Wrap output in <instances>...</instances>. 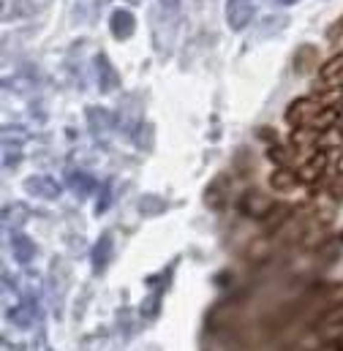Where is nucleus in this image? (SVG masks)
I'll use <instances>...</instances> for the list:
<instances>
[{"label":"nucleus","mask_w":343,"mask_h":351,"mask_svg":"<svg viewBox=\"0 0 343 351\" xmlns=\"http://www.w3.org/2000/svg\"><path fill=\"white\" fill-rule=\"evenodd\" d=\"M33 319H36V311H33L30 302H22V305L11 308V322H14V324H19V327H30Z\"/></svg>","instance_id":"6ab92c4d"},{"label":"nucleus","mask_w":343,"mask_h":351,"mask_svg":"<svg viewBox=\"0 0 343 351\" xmlns=\"http://www.w3.org/2000/svg\"><path fill=\"white\" fill-rule=\"evenodd\" d=\"M27 221V207L22 202H8V207L3 210V223L11 229H19Z\"/></svg>","instance_id":"dca6fc26"},{"label":"nucleus","mask_w":343,"mask_h":351,"mask_svg":"<svg viewBox=\"0 0 343 351\" xmlns=\"http://www.w3.org/2000/svg\"><path fill=\"white\" fill-rule=\"evenodd\" d=\"M112 254H115V245H112V234H101L98 237V243H95V248H93V269L95 272H104L109 262H112Z\"/></svg>","instance_id":"9b49d317"},{"label":"nucleus","mask_w":343,"mask_h":351,"mask_svg":"<svg viewBox=\"0 0 343 351\" xmlns=\"http://www.w3.org/2000/svg\"><path fill=\"white\" fill-rule=\"evenodd\" d=\"M164 210H167V204L158 196H142V202H139V213H145V215H156Z\"/></svg>","instance_id":"4be33fe9"},{"label":"nucleus","mask_w":343,"mask_h":351,"mask_svg":"<svg viewBox=\"0 0 343 351\" xmlns=\"http://www.w3.org/2000/svg\"><path fill=\"white\" fill-rule=\"evenodd\" d=\"M11 254H14V259L19 264H30L36 259V245H33L30 237L14 234V237H11Z\"/></svg>","instance_id":"f8f14e48"},{"label":"nucleus","mask_w":343,"mask_h":351,"mask_svg":"<svg viewBox=\"0 0 343 351\" xmlns=\"http://www.w3.org/2000/svg\"><path fill=\"white\" fill-rule=\"evenodd\" d=\"M272 207H275V199H272L270 193L259 191V188H248V191L240 196V202H237V210H240L246 218H251V221H264V218L272 213Z\"/></svg>","instance_id":"f257e3e1"},{"label":"nucleus","mask_w":343,"mask_h":351,"mask_svg":"<svg viewBox=\"0 0 343 351\" xmlns=\"http://www.w3.org/2000/svg\"><path fill=\"white\" fill-rule=\"evenodd\" d=\"M327 191H330V196H333V199H343V172L341 175H335V180L330 182V188H327Z\"/></svg>","instance_id":"393cba45"},{"label":"nucleus","mask_w":343,"mask_h":351,"mask_svg":"<svg viewBox=\"0 0 343 351\" xmlns=\"http://www.w3.org/2000/svg\"><path fill=\"white\" fill-rule=\"evenodd\" d=\"M254 0H226V22L232 30H246L254 19Z\"/></svg>","instance_id":"39448f33"},{"label":"nucleus","mask_w":343,"mask_h":351,"mask_svg":"<svg viewBox=\"0 0 343 351\" xmlns=\"http://www.w3.org/2000/svg\"><path fill=\"white\" fill-rule=\"evenodd\" d=\"M109 27H112V36H115V38L126 41V38L134 36L137 19H134V14H131L128 8H117V11H112V16H109Z\"/></svg>","instance_id":"0eeeda50"},{"label":"nucleus","mask_w":343,"mask_h":351,"mask_svg":"<svg viewBox=\"0 0 343 351\" xmlns=\"http://www.w3.org/2000/svg\"><path fill=\"white\" fill-rule=\"evenodd\" d=\"M87 125H90V134L106 136V134L115 128V117H112L106 109H101V106H90V109H87Z\"/></svg>","instance_id":"6e6552de"},{"label":"nucleus","mask_w":343,"mask_h":351,"mask_svg":"<svg viewBox=\"0 0 343 351\" xmlns=\"http://www.w3.org/2000/svg\"><path fill=\"white\" fill-rule=\"evenodd\" d=\"M338 112H341V120H343V106H341V109H338Z\"/></svg>","instance_id":"c756f323"},{"label":"nucleus","mask_w":343,"mask_h":351,"mask_svg":"<svg viewBox=\"0 0 343 351\" xmlns=\"http://www.w3.org/2000/svg\"><path fill=\"white\" fill-rule=\"evenodd\" d=\"M343 150V134L341 131H335V128H330V131H324V136H319V150Z\"/></svg>","instance_id":"412c9836"},{"label":"nucleus","mask_w":343,"mask_h":351,"mask_svg":"<svg viewBox=\"0 0 343 351\" xmlns=\"http://www.w3.org/2000/svg\"><path fill=\"white\" fill-rule=\"evenodd\" d=\"M112 204V188L109 185H104L101 188V196H98V204H95V213L101 215V213H106V207Z\"/></svg>","instance_id":"b1692460"},{"label":"nucleus","mask_w":343,"mask_h":351,"mask_svg":"<svg viewBox=\"0 0 343 351\" xmlns=\"http://www.w3.org/2000/svg\"><path fill=\"white\" fill-rule=\"evenodd\" d=\"M316 49L314 47H300L297 55H294V71L297 74H311L316 69Z\"/></svg>","instance_id":"2eb2a0df"},{"label":"nucleus","mask_w":343,"mask_h":351,"mask_svg":"<svg viewBox=\"0 0 343 351\" xmlns=\"http://www.w3.org/2000/svg\"><path fill=\"white\" fill-rule=\"evenodd\" d=\"M3 136H5V142H22V139H25V136H22V128H5Z\"/></svg>","instance_id":"a878e982"},{"label":"nucleus","mask_w":343,"mask_h":351,"mask_svg":"<svg viewBox=\"0 0 343 351\" xmlns=\"http://www.w3.org/2000/svg\"><path fill=\"white\" fill-rule=\"evenodd\" d=\"M341 243H343V232H341Z\"/></svg>","instance_id":"7c9ffc66"},{"label":"nucleus","mask_w":343,"mask_h":351,"mask_svg":"<svg viewBox=\"0 0 343 351\" xmlns=\"http://www.w3.org/2000/svg\"><path fill=\"white\" fill-rule=\"evenodd\" d=\"M297 182H300V177L294 175L289 167H278V169L270 175V185H272L275 191H292Z\"/></svg>","instance_id":"f3484780"},{"label":"nucleus","mask_w":343,"mask_h":351,"mask_svg":"<svg viewBox=\"0 0 343 351\" xmlns=\"http://www.w3.org/2000/svg\"><path fill=\"white\" fill-rule=\"evenodd\" d=\"M229 193H232V177L226 175H215L210 180V185L204 188V204L210 210H224L226 202H229Z\"/></svg>","instance_id":"20e7f679"},{"label":"nucleus","mask_w":343,"mask_h":351,"mask_svg":"<svg viewBox=\"0 0 343 351\" xmlns=\"http://www.w3.org/2000/svg\"><path fill=\"white\" fill-rule=\"evenodd\" d=\"M338 117H341V112H338V109H333V106H322V109L316 112V117L311 120V125H308V128H314V131L324 134V131L335 128V120H338Z\"/></svg>","instance_id":"4468645a"},{"label":"nucleus","mask_w":343,"mask_h":351,"mask_svg":"<svg viewBox=\"0 0 343 351\" xmlns=\"http://www.w3.org/2000/svg\"><path fill=\"white\" fill-rule=\"evenodd\" d=\"M319 109H322V104H319L316 95L297 98V101H292L289 109H286V123H289L292 128H305V125H311V120L316 117Z\"/></svg>","instance_id":"f03ea898"},{"label":"nucleus","mask_w":343,"mask_h":351,"mask_svg":"<svg viewBox=\"0 0 343 351\" xmlns=\"http://www.w3.org/2000/svg\"><path fill=\"white\" fill-rule=\"evenodd\" d=\"M25 191L33 196V199H44V202H52L60 196V182L55 177H47V175H33L25 180Z\"/></svg>","instance_id":"423d86ee"},{"label":"nucleus","mask_w":343,"mask_h":351,"mask_svg":"<svg viewBox=\"0 0 343 351\" xmlns=\"http://www.w3.org/2000/svg\"><path fill=\"white\" fill-rule=\"evenodd\" d=\"M95 74H98V88L101 93H112V90L117 88V71L112 69V63H109V58L106 55H98L95 58Z\"/></svg>","instance_id":"9d476101"},{"label":"nucleus","mask_w":343,"mask_h":351,"mask_svg":"<svg viewBox=\"0 0 343 351\" xmlns=\"http://www.w3.org/2000/svg\"><path fill=\"white\" fill-rule=\"evenodd\" d=\"M292 215H294V210H292L289 204H278V202H275L272 213L261 221V223H264V232H267V234H278V232L292 221Z\"/></svg>","instance_id":"1a4fd4ad"},{"label":"nucleus","mask_w":343,"mask_h":351,"mask_svg":"<svg viewBox=\"0 0 343 351\" xmlns=\"http://www.w3.org/2000/svg\"><path fill=\"white\" fill-rule=\"evenodd\" d=\"M335 85H343V74H341V77H338V80H335V82H330L327 88H335Z\"/></svg>","instance_id":"c85d7f7f"},{"label":"nucleus","mask_w":343,"mask_h":351,"mask_svg":"<svg viewBox=\"0 0 343 351\" xmlns=\"http://www.w3.org/2000/svg\"><path fill=\"white\" fill-rule=\"evenodd\" d=\"M270 240L267 237H259V240H254L251 245H248V259L251 262H264L267 256H270Z\"/></svg>","instance_id":"aec40b11"},{"label":"nucleus","mask_w":343,"mask_h":351,"mask_svg":"<svg viewBox=\"0 0 343 351\" xmlns=\"http://www.w3.org/2000/svg\"><path fill=\"white\" fill-rule=\"evenodd\" d=\"M341 74H343V52L341 55H335V58H330V60L322 66V71H319V77H322V82H324V85L335 82Z\"/></svg>","instance_id":"a211bd4d"},{"label":"nucleus","mask_w":343,"mask_h":351,"mask_svg":"<svg viewBox=\"0 0 343 351\" xmlns=\"http://www.w3.org/2000/svg\"><path fill=\"white\" fill-rule=\"evenodd\" d=\"M327 167H330V153L316 147V150L303 161V167L297 169V177H300V182L314 185L316 180H322V175L327 172Z\"/></svg>","instance_id":"7ed1b4c3"},{"label":"nucleus","mask_w":343,"mask_h":351,"mask_svg":"<svg viewBox=\"0 0 343 351\" xmlns=\"http://www.w3.org/2000/svg\"><path fill=\"white\" fill-rule=\"evenodd\" d=\"M267 158H270L275 167H286V161H289V150H286V147H281V145L275 142V145H270V147H267Z\"/></svg>","instance_id":"5701e85b"},{"label":"nucleus","mask_w":343,"mask_h":351,"mask_svg":"<svg viewBox=\"0 0 343 351\" xmlns=\"http://www.w3.org/2000/svg\"><path fill=\"white\" fill-rule=\"evenodd\" d=\"M259 139H264V142L275 145V131H272V128H270V131H267V128H259Z\"/></svg>","instance_id":"bb28decb"},{"label":"nucleus","mask_w":343,"mask_h":351,"mask_svg":"<svg viewBox=\"0 0 343 351\" xmlns=\"http://www.w3.org/2000/svg\"><path fill=\"white\" fill-rule=\"evenodd\" d=\"M267 3H272V5H292V3H297V0H267Z\"/></svg>","instance_id":"cd10ccee"},{"label":"nucleus","mask_w":343,"mask_h":351,"mask_svg":"<svg viewBox=\"0 0 343 351\" xmlns=\"http://www.w3.org/2000/svg\"><path fill=\"white\" fill-rule=\"evenodd\" d=\"M69 188L77 196H90V193L98 191V182H95V177H90L87 172H69Z\"/></svg>","instance_id":"ddd939ff"}]
</instances>
